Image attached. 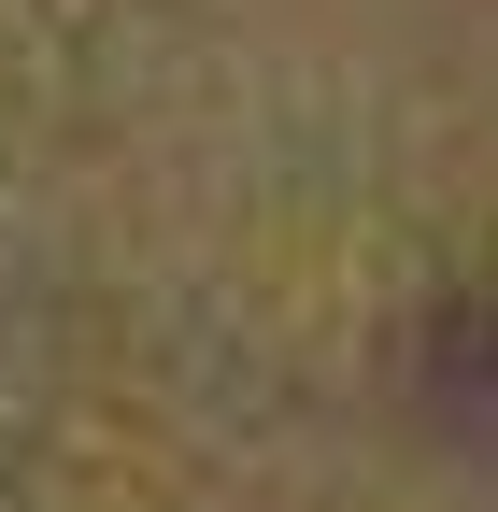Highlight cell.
<instances>
[{"label": "cell", "instance_id": "6da1fadb", "mask_svg": "<svg viewBox=\"0 0 498 512\" xmlns=\"http://www.w3.org/2000/svg\"><path fill=\"white\" fill-rule=\"evenodd\" d=\"M0 512H498V0H0Z\"/></svg>", "mask_w": 498, "mask_h": 512}]
</instances>
